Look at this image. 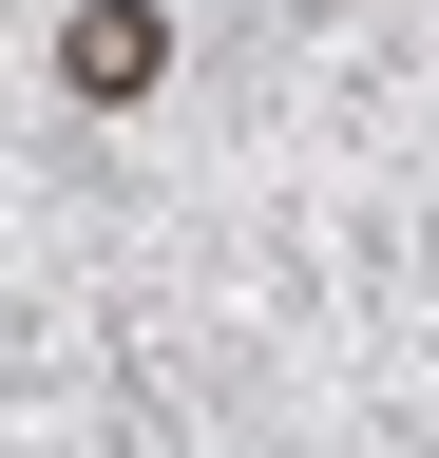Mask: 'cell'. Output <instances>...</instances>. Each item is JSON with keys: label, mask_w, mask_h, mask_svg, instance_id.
Instances as JSON below:
<instances>
[{"label": "cell", "mask_w": 439, "mask_h": 458, "mask_svg": "<svg viewBox=\"0 0 439 458\" xmlns=\"http://www.w3.org/2000/svg\"><path fill=\"white\" fill-rule=\"evenodd\" d=\"M173 77V20H153V0H96L77 20V96H153Z\"/></svg>", "instance_id": "6da1fadb"}]
</instances>
